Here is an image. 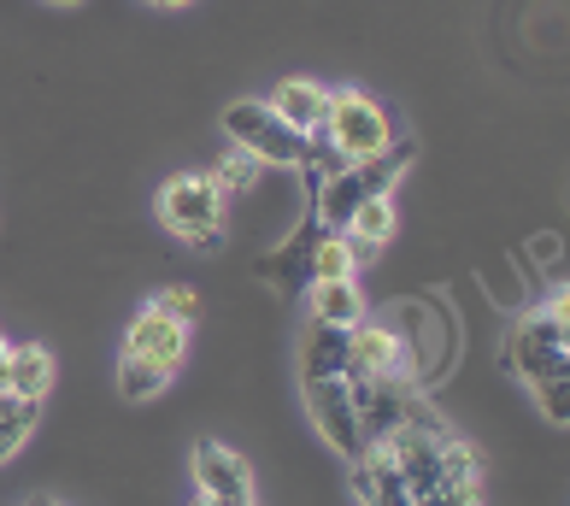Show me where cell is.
Instances as JSON below:
<instances>
[{"mask_svg":"<svg viewBox=\"0 0 570 506\" xmlns=\"http://www.w3.org/2000/svg\"><path fill=\"white\" fill-rule=\"evenodd\" d=\"M406 147H389V154H376V159H358V165H342V172H335L324 188H318V213H324V224L330 230H342L347 224V213H353V206L358 201H371V195H383V188L400 177V172H406Z\"/></svg>","mask_w":570,"mask_h":506,"instance_id":"7","label":"cell"},{"mask_svg":"<svg viewBox=\"0 0 570 506\" xmlns=\"http://www.w3.org/2000/svg\"><path fill=\"white\" fill-rule=\"evenodd\" d=\"M347 242L358 247V265H371L376 253H383L389 242H394V230H400V206H394V195L383 188V195H371V201H358L353 213H347Z\"/></svg>","mask_w":570,"mask_h":506,"instance_id":"12","label":"cell"},{"mask_svg":"<svg viewBox=\"0 0 570 506\" xmlns=\"http://www.w3.org/2000/svg\"><path fill=\"white\" fill-rule=\"evenodd\" d=\"M259 172H265V165L253 159L247 147H236V142H229V147H224V159L213 165V183L224 188V195H242V188H253V183H259Z\"/></svg>","mask_w":570,"mask_h":506,"instance_id":"17","label":"cell"},{"mask_svg":"<svg viewBox=\"0 0 570 506\" xmlns=\"http://www.w3.org/2000/svg\"><path fill=\"white\" fill-rule=\"evenodd\" d=\"M195 506H218V500H206V495H200V500H195Z\"/></svg>","mask_w":570,"mask_h":506,"instance_id":"23","label":"cell"},{"mask_svg":"<svg viewBox=\"0 0 570 506\" xmlns=\"http://www.w3.org/2000/svg\"><path fill=\"white\" fill-rule=\"evenodd\" d=\"M318 136L342 165H358V159H376L394 147V118H389L383 100L365 95V89H330Z\"/></svg>","mask_w":570,"mask_h":506,"instance_id":"4","label":"cell"},{"mask_svg":"<svg viewBox=\"0 0 570 506\" xmlns=\"http://www.w3.org/2000/svg\"><path fill=\"white\" fill-rule=\"evenodd\" d=\"M159 224L171 230L183 247L213 253L224 242V188L213 183V172H177L159 183Z\"/></svg>","mask_w":570,"mask_h":506,"instance_id":"3","label":"cell"},{"mask_svg":"<svg viewBox=\"0 0 570 506\" xmlns=\"http://www.w3.org/2000/svg\"><path fill=\"white\" fill-rule=\"evenodd\" d=\"M358 278V247L347 242V230H324L306 247V283H342Z\"/></svg>","mask_w":570,"mask_h":506,"instance_id":"15","label":"cell"},{"mask_svg":"<svg viewBox=\"0 0 570 506\" xmlns=\"http://www.w3.org/2000/svg\"><path fill=\"white\" fill-rule=\"evenodd\" d=\"M195 483H200V495L206 500H218V506H259V483H253V466L236 454V448H224V441H195Z\"/></svg>","mask_w":570,"mask_h":506,"instance_id":"8","label":"cell"},{"mask_svg":"<svg viewBox=\"0 0 570 506\" xmlns=\"http://www.w3.org/2000/svg\"><path fill=\"white\" fill-rule=\"evenodd\" d=\"M24 506H66V500H53V495H30Z\"/></svg>","mask_w":570,"mask_h":506,"instance_id":"19","label":"cell"},{"mask_svg":"<svg viewBox=\"0 0 570 506\" xmlns=\"http://www.w3.org/2000/svg\"><path fill=\"white\" fill-rule=\"evenodd\" d=\"M412 348L400 342V330L358 319L347 324V377H406Z\"/></svg>","mask_w":570,"mask_h":506,"instance_id":"9","label":"cell"},{"mask_svg":"<svg viewBox=\"0 0 570 506\" xmlns=\"http://www.w3.org/2000/svg\"><path fill=\"white\" fill-rule=\"evenodd\" d=\"M301 395H306V412H312V425H318V436L353 466V459L365 454V430H358V412H353V395H347V371H306Z\"/></svg>","mask_w":570,"mask_h":506,"instance_id":"6","label":"cell"},{"mask_svg":"<svg viewBox=\"0 0 570 506\" xmlns=\"http://www.w3.org/2000/svg\"><path fill=\"white\" fill-rule=\"evenodd\" d=\"M306 312H312V324L347 330V324L365 319V294H358L353 278H342V283H306Z\"/></svg>","mask_w":570,"mask_h":506,"instance_id":"14","label":"cell"},{"mask_svg":"<svg viewBox=\"0 0 570 506\" xmlns=\"http://www.w3.org/2000/svg\"><path fill=\"white\" fill-rule=\"evenodd\" d=\"M154 306H159V312H171L177 324H200V294H195V289H183V283L159 289V294H154Z\"/></svg>","mask_w":570,"mask_h":506,"instance_id":"18","label":"cell"},{"mask_svg":"<svg viewBox=\"0 0 570 506\" xmlns=\"http://www.w3.org/2000/svg\"><path fill=\"white\" fill-rule=\"evenodd\" d=\"M36 418H41V407H30V400H12V395H0V466L24 454V441L36 436Z\"/></svg>","mask_w":570,"mask_h":506,"instance_id":"16","label":"cell"},{"mask_svg":"<svg viewBox=\"0 0 570 506\" xmlns=\"http://www.w3.org/2000/svg\"><path fill=\"white\" fill-rule=\"evenodd\" d=\"M265 107L277 113L288 130H301V136H318V124H324V107H330V89L324 82H312V77H283L277 89L265 95Z\"/></svg>","mask_w":570,"mask_h":506,"instance_id":"11","label":"cell"},{"mask_svg":"<svg viewBox=\"0 0 570 506\" xmlns=\"http://www.w3.org/2000/svg\"><path fill=\"white\" fill-rule=\"evenodd\" d=\"M53 377H59V360L41 342H7V360H0V395L41 407V400L53 395Z\"/></svg>","mask_w":570,"mask_h":506,"instance_id":"10","label":"cell"},{"mask_svg":"<svg viewBox=\"0 0 570 506\" xmlns=\"http://www.w3.org/2000/svg\"><path fill=\"white\" fill-rule=\"evenodd\" d=\"M353 495H358V506H412L406 483H400L383 448H365L353 459Z\"/></svg>","mask_w":570,"mask_h":506,"instance_id":"13","label":"cell"},{"mask_svg":"<svg viewBox=\"0 0 570 506\" xmlns=\"http://www.w3.org/2000/svg\"><path fill=\"white\" fill-rule=\"evenodd\" d=\"M505 366L518 371V383L535 395V407L570 425V306L564 289H553L535 312H523L505 335Z\"/></svg>","mask_w":570,"mask_h":506,"instance_id":"1","label":"cell"},{"mask_svg":"<svg viewBox=\"0 0 570 506\" xmlns=\"http://www.w3.org/2000/svg\"><path fill=\"white\" fill-rule=\"evenodd\" d=\"M147 7H188V0H147Z\"/></svg>","mask_w":570,"mask_h":506,"instance_id":"20","label":"cell"},{"mask_svg":"<svg viewBox=\"0 0 570 506\" xmlns=\"http://www.w3.org/2000/svg\"><path fill=\"white\" fill-rule=\"evenodd\" d=\"M224 136L236 147H247L259 165H283V172H306V165L318 159V142L288 130L265 100H236V107H224Z\"/></svg>","mask_w":570,"mask_h":506,"instance_id":"5","label":"cell"},{"mask_svg":"<svg viewBox=\"0 0 570 506\" xmlns=\"http://www.w3.org/2000/svg\"><path fill=\"white\" fill-rule=\"evenodd\" d=\"M188 330L171 312H159L154 301H141V312L124 330V353H118V395L124 400H154L171 389V377L188 360Z\"/></svg>","mask_w":570,"mask_h":506,"instance_id":"2","label":"cell"},{"mask_svg":"<svg viewBox=\"0 0 570 506\" xmlns=\"http://www.w3.org/2000/svg\"><path fill=\"white\" fill-rule=\"evenodd\" d=\"M53 7H82V0H53Z\"/></svg>","mask_w":570,"mask_h":506,"instance_id":"21","label":"cell"},{"mask_svg":"<svg viewBox=\"0 0 570 506\" xmlns=\"http://www.w3.org/2000/svg\"><path fill=\"white\" fill-rule=\"evenodd\" d=\"M0 360H7V335H0Z\"/></svg>","mask_w":570,"mask_h":506,"instance_id":"22","label":"cell"}]
</instances>
